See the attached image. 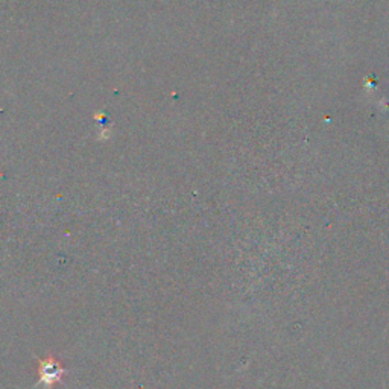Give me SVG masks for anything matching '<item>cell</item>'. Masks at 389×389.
<instances>
[{
  "instance_id": "6da1fadb",
  "label": "cell",
  "mask_w": 389,
  "mask_h": 389,
  "mask_svg": "<svg viewBox=\"0 0 389 389\" xmlns=\"http://www.w3.org/2000/svg\"><path fill=\"white\" fill-rule=\"evenodd\" d=\"M67 373V370L61 365V362L58 359H55L53 356H48L46 359H41L38 362V377H40V383L52 386L53 383L59 382L61 377Z\"/></svg>"
}]
</instances>
